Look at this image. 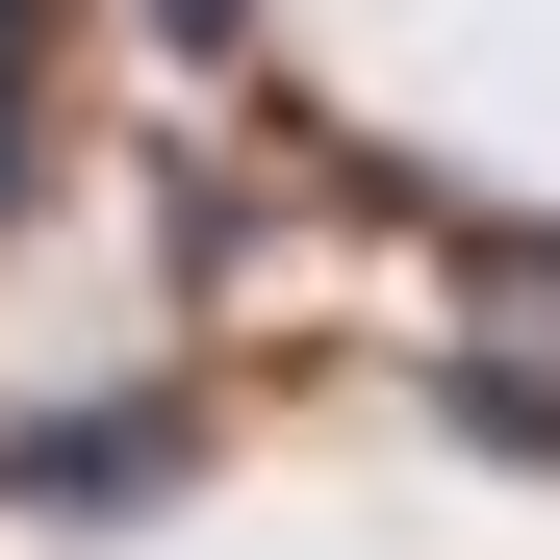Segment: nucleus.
<instances>
[{
	"label": "nucleus",
	"mask_w": 560,
	"mask_h": 560,
	"mask_svg": "<svg viewBox=\"0 0 560 560\" xmlns=\"http://www.w3.org/2000/svg\"><path fill=\"white\" fill-rule=\"evenodd\" d=\"M153 485H205V408L178 383H128V408H51V433H0V510H153Z\"/></svg>",
	"instance_id": "nucleus-1"
},
{
	"label": "nucleus",
	"mask_w": 560,
	"mask_h": 560,
	"mask_svg": "<svg viewBox=\"0 0 560 560\" xmlns=\"http://www.w3.org/2000/svg\"><path fill=\"white\" fill-rule=\"evenodd\" d=\"M458 280H485V306H535V331H560V230H535V205H458Z\"/></svg>",
	"instance_id": "nucleus-3"
},
{
	"label": "nucleus",
	"mask_w": 560,
	"mask_h": 560,
	"mask_svg": "<svg viewBox=\"0 0 560 560\" xmlns=\"http://www.w3.org/2000/svg\"><path fill=\"white\" fill-rule=\"evenodd\" d=\"M458 433H485V458H560V383H535V357H458V383H433Z\"/></svg>",
	"instance_id": "nucleus-2"
}]
</instances>
